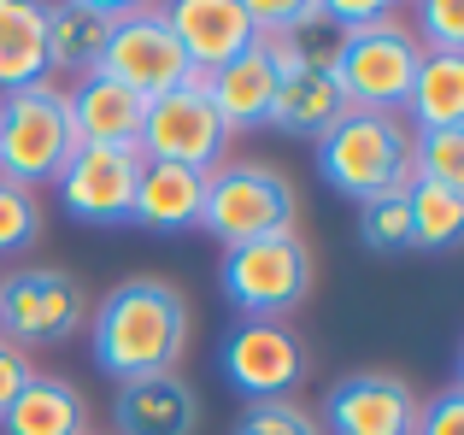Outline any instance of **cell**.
<instances>
[{
  "mask_svg": "<svg viewBox=\"0 0 464 435\" xmlns=\"http://www.w3.org/2000/svg\"><path fill=\"white\" fill-rule=\"evenodd\" d=\"M200 171H182V165H153L141 160L136 177V200H130V224L153 229V236H182V229L200 224Z\"/></svg>",
  "mask_w": 464,
  "mask_h": 435,
  "instance_id": "cell-19",
  "label": "cell"
},
{
  "mask_svg": "<svg viewBox=\"0 0 464 435\" xmlns=\"http://www.w3.org/2000/svg\"><path fill=\"white\" fill-rule=\"evenodd\" d=\"M47 77V6L0 0V94H18Z\"/></svg>",
  "mask_w": 464,
  "mask_h": 435,
  "instance_id": "cell-21",
  "label": "cell"
},
{
  "mask_svg": "<svg viewBox=\"0 0 464 435\" xmlns=\"http://www.w3.org/2000/svg\"><path fill=\"white\" fill-rule=\"evenodd\" d=\"M165 24H170V35H177L194 77H212L218 65L241 59L259 42L241 0H177V6H165Z\"/></svg>",
  "mask_w": 464,
  "mask_h": 435,
  "instance_id": "cell-13",
  "label": "cell"
},
{
  "mask_svg": "<svg viewBox=\"0 0 464 435\" xmlns=\"http://www.w3.org/2000/svg\"><path fill=\"white\" fill-rule=\"evenodd\" d=\"M182 347H188V306L165 276H124L89 312V353L118 389L177 371Z\"/></svg>",
  "mask_w": 464,
  "mask_h": 435,
  "instance_id": "cell-1",
  "label": "cell"
},
{
  "mask_svg": "<svg viewBox=\"0 0 464 435\" xmlns=\"http://www.w3.org/2000/svg\"><path fill=\"white\" fill-rule=\"evenodd\" d=\"M42 241V200L18 183H0V253H30Z\"/></svg>",
  "mask_w": 464,
  "mask_h": 435,
  "instance_id": "cell-26",
  "label": "cell"
},
{
  "mask_svg": "<svg viewBox=\"0 0 464 435\" xmlns=\"http://www.w3.org/2000/svg\"><path fill=\"white\" fill-rule=\"evenodd\" d=\"M418 435H464V389H441L435 401H423Z\"/></svg>",
  "mask_w": 464,
  "mask_h": 435,
  "instance_id": "cell-29",
  "label": "cell"
},
{
  "mask_svg": "<svg viewBox=\"0 0 464 435\" xmlns=\"http://www.w3.org/2000/svg\"><path fill=\"white\" fill-rule=\"evenodd\" d=\"M411 183H435L464 195V130H430V136L411 141Z\"/></svg>",
  "mask_w": 464,
  "mask_h": 435,
  "instance_id": "cell-24",
  "label": "cell"
},
{
  "mask_svg": "<svg viewBox=\"0 0 464 435\" xmlns=\"http://www.w3.org/2000/svg\"><path fill=\"white\" fill-rule=\"evenodd\" d=\"M136 177H141L136 148H77L53 188H59V207L77 218V224L112 229V224H130Z\"/></svg>",
  "mask_w": 464,
  "mask_h": 435,
  "instance_id": "cell-12",
  "label": "cell"
},
{
  "mask_svg": "<svg viewBox=\"0 0 464 435\" xmlns=\"http://www.w3.org/2000/svg\"><path fill=\"white\" fill-rule=\"evenodd\" d=\"M200 89H206V101H212L224 136H241V130H253V124H265V118H271L276 65L259 53V42H253L241 59H229V65H218L212 77H200Z\"/></svg>",
  "mask_w": 464,
  "mask_h": 435,
  "instance_id": "cell-17",
  "label": "cell"
},
{
  "mask_svg": "<svg viewBox=\"0 0 464 435\" xmlns=\"http://www.w3.org/2000/svg\"><path fill=\"white\" fill-rule=\"evenodd\" d=\"M89 330V295L59 265H18L0 276V342L18 353L30 347H59Z\"/></svg>",
  "mask_w": 464,
  "mask_h": 435,
  "instance_id": "cell-6",
  "label": "cell"
},
{
  "mask_svg": "<svg viewBox=\"0 0 464 435\" xmlns=\"http://www.w3.org/2000/svg\"><path fill=\"white\" fill-rule=\"evenodd\" d=\"M295 183H288L276 165H259V160H218L206 171V188H200V224L218 247H247V241H265V236H288L295 229Z\"/></svg>",
  "mask_w": 464,
  "mask_h": 435,
  "instance_id": "cell-3",
  "label": "cell"
},
{
  "mask_svg": "<svg viewBox=\"0 0 464 435\" xmlns=\"http://www.w3.org/2000/svg\"><path fill=\"white\" fill-rule=\"evenodd\" d=\"M359 236L371 253H406L411 247V212L406 195H376L359 207Z\"/></svg>",
  "mask_w": 464,
  "mask_h": 435,
  "instance_id": "cell-25",
  "label": "cell"
},
{
  "mask_svg": "<svg viewBox=\"0 0 464 435\" xmlns=\"http://www.w3.org/2000/svg\"><path fill=\"white\" fill-rule=\"evenodd\" d=\"M0 435H89V406L65 377H42L35 371L24 394L6 406Z\"/></svg>",
  "mask_w": 464,
  "mask_h": 435,
  "instance_id": "cell-22",
  "label": "cell"
},
{
  "mask_svg": "<svg viewBox=\"0 0 464 435\" xmlns=\"http://www.w3.org/2000/svg\"><path fill=\"white\" fill-rule=\"evenodd\" d=\"M406 212H411V247H423V253H447L464 236V195L459 188L411 183L406 188Z\"/></svg>",
  "mask_w": 464,
  "mask_h": 435,
  "instance_id": "cell-23",
  "label": "cell"
},
{
  "mask_svg": "<svg viewBox=\"0 0 464 435\" xmlns=\"http://www.w3.org/2000/svg\"><path fill=\"white\" fill-rule=\"evenodd\" d=\"M411 35L423 53H464V6L459 0H423Z\"/></svg>",
  "mask_w": 464,
  "mask_h": 435,
  "instance_id": "cell-28",
  "label": "cell"
},
{
  "mask_svg": "<svg viewBox=\"0 0 464 435\" xmlns=\"http://www.w3.org/2000/svg\"><path fill=\"white\" fill-rule=\"evenodd\" d=\"M35 377V365H30V353H18L12 342H0V418H6V406L24 394V382Z\"/></svg>",
  "mask_w": 464,
  "mask_h": 435,
  "instance_id": "cell-30",
  "label": "cell"
},
{
  "mask_svg": "<svg viewBox=\"0 0 464 435\" xmlns=\"http://www.w3.org/2000/svg\"><path fill=\"white\" fill-rule=\"evenodd\" d=\"M224 377L247 401H288L306 382V347L288 324L276 318H247L241 330H229L224 342Z\"/></svg>",
  "mask_w": 464,
  "mask_h": 435,
  "instance_id": "cell-10",
  "label": "cell"
},
{
  "mask_svg": "<svg viewBox=\"0 0 464 435\" xmlns=\"http://www.w3.org/2000/svg\"><path fill=\"white\" fill-rule=\"evenodd\" d=\"M229 136L224 124H218L212 101H206L200 77L177 82V89L153 94L148 106H141V136H136V153L153 165H182V171H212L218 160H224Z\"/></svg>",
  "mask_w": 464,
  "mask_h": 435,
  "instance_id": "cell-8",
  "label": "cell"
},
{
  "mask_svg": "<svg viewBox=\"0 0 464 435\" xmlns=\"http://www.w3.org/2000/svg\"><path fill=\"white\" fill-rule=\"evenodd\" d=\"M141 106L124 82H112L106 71H89L65 89V112L77 130V148H136L141 136Z\"/></svg>",
  "mask_w": 464,
  "mask_h": 435,
  "instance_id": "cell-14",
  "label": "cell"
},
{
  "mask_svg": "<svg viewBox=\"0 0 464 435\" xmlns=\"http://www.w3.org/2000/svg\"><path fill=\"white\" fill-rule=\"evenodd\" d=\"M400 118L411 124V136H430V130H464V53H423Z\"/></svg>",
  "mask_w": 464,
  "mask_h": 435,
  "instance_id": "cell-20",
  "label": "cell"
},
{
  "mask_svg": "<svg viewBox=\"0 0 464 435\" xmlns=\"http://www.w3.org/2000/svg\"><path fill=\"white\" fill-rule=\"evenodd\" d=\"M218 283H224L229 306H241L247 318H276L283 324L288 312L312 295V247L300 241V229L247 241V247H229Z\"/></svg>",
  "mask_w": 464,
  "mask_h": 435,
  "instance_id": "cell-7",
  "label": "cell"
},
{
  "mask_svg": "<svg viewBox=\"0 0 464 435\" xmlns=\"http://www.w3.org/2000/svg\"><path fill=\"white\" fill-rule=\"evenodd\" d=\"M411 124L400 112H347L324 141H317V171L335 195L376 200L411 188Z\"/></svg>",
  "mask_w": 464,
  "mask_h": 435,
  "instance_id": "cell-2",
  "label": "cell"
},
{
  "mask_svg": "<svg viewBox=\"0 0 464 435\" xmlns=\"http://www.w3.org/2000/svg\"><path fill=\"white\" fill-rule=\"evenodd\" d=\"M101 71L112 82H124L136 101H153V94H165V89H177V82L194 77L159 6H118L106 53H101Z\"/></svg>",
  "mask_w": 464,
  "mask_h": 435,
  "instance_id": "cell-9",
  "label": "cell"
},
{
  "mask_svg": "<svg viewBox=\"0 0 464 435\" xmlns=\"http://www.w3.org/2000/svg\"><path fill=\"white\" fill-rule=\"evenodd\" d=\"M112 424L118 435H194L200 430V394L177 371L148 382H124L112 401Z\"/></svg>",
  "mask_w": 464,
  "mask_h": 435,
  "instance_id": "cell-16",
  "label": "cell"
},
{
  "mask_svg": "<svg viewBox=\"0 0 464 435\" xmlns=\"http://www.w3.org/2000/svg\"><path fill=\"white\" fill-rule=\"evenodd\" d=\"M423 394L400 371H353L329 389L324 424L329 435H418Z\"/></svg>",
  "mask_w": 464,
  "mask_h": 435,
  "instance_id": "cell-11",
  "label": "cell"
},
{
  "mask_svg": "<svg viewBox=\"0 0 464 435\" xmlns=\"http://www.w3.org/2000/svg\"><path fill=\"white\" fill-rule=\"evenodd\" d=\"M347 118V101H341L335 77L324 65H288L276 71V94H271V118L283 136H300V141H324L329 130Z\"/></svg>",
  "mask_w": 464,
  "mask_h": 435,
  "instance_id": "cell-15",
  "label": "cell"
},
{
  "mask_svg": "<svg viewBox=\"0 0 464 435\" xmlns=\"http://www.w3.org/2000/svg\"><path fill=\"white\" fill-rule=\"evenodd\" d=\"M236 435H324L300 401H247Z\"/></svg>",
  "mask_w": 464,
  "mask_h": 435,
  "instance_id": "cell-27",
  "label": "cell"
},
{
  "mask_svg": "<svg viewBox=\"0 0 464 435\" xmlns=\"http://www.w3.org/2000/svg\"><path fill=\"white\" fill-rule=\"evenodd\" d=\"M77 153V130L65 112L59 82H30L18 94H0V183L47 188Z\"/></svg>",
  "mask_w": 464,
  "mask_h": 435,
  "instance_id": "cell-4",
  "label": "cell"
},
{
  "mask_svg": "<svg viewBox=\"0 0 464 435\" xmlns=\"http://www.w3.org/2000/svg\"><path fill=\"white\" fill-rule=\"evenodd\" d=\"M118 6H101V0H65V6H47V77L65 71L71 82L101 71L106 35H112Z\"/></svg>",
  "mask_w": 464,
  "mask_h": 435,
  "instance_id": "cell-18",
  "label": "cell"
},
{
  "mask_svg": "<svg viewBox=\"0 0 464 435\" xmlns=\"http://www.w3.org/2000/svg\"><path fill=\"white\" fill-rule=\"evenodd\" d=\"M418 59L423 47L406 18H376L364 30H341L329 77H335L347 112H400L411 77H418Z\"/></svg>",
  "mask_w": 464,
  "mask_h": 435,
  "instance_id": "cell-5",
  "label": "cell"
}]
</instances>
